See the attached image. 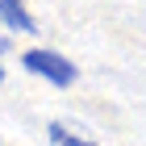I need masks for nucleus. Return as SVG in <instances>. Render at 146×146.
Segmentation results:
<instances>
[{
    "label": "nucleus",
    "mask_w": 146,
    "mask_h": 146,
    "mask_svg": "<svg viewBox=\"0 0 146 146\" xmlns=\"http://www.w3.org/2000/svg\"><path fill=\"white\" fill-rule=\"evenodd\" d=\"M21 67L29 71V75H42L46 84H54V88H71L79 79V67L67 54H58V50H21Z\"/></svg>",
    "instance_id": "obj_1"
},
{
    "label": "nucleus",
    "mask_w": 146,
    "mask_h": 146,
    "mask_svg": "<svg viewBox=\"0 0 146 146\" xmlns=\"http://www.w3.org/2000/svg\"><path fill=\"white\" fill-rule=\"evenodd\" d=\"M0 21L9 25L13 34H38V21L29 17L25 0H0Z\"/></svg>",
    "instance_id": "obj_2"
},
{
    "label": "nucleus",
    "mask_w": 146,
    "mask_h": 146,
    "mask_svg": "<svg viewBox=\"0 0 146 146\" xmlns=\"http://www.w3.org/2000/svg\"><path fill=\"white\" fill-rule=\"evenodd\" d=\"M46 138H50V146H96L92 138H84V134H75V129H67L63 121H50V125H46Z\"/></svg>",
    "instance_id": "obj_3"
},
{
    "label": "nucleus",
    "mask_w": 146,
    "mask_h": 146,
    "mask_svg": "<svg viewBox=\"0 0 146 146\" xmlns=\"http://www.w3.org/2000/svg\"><path fill=\"white\" fill-rule=\"evenodd\" d=\"M0 88H4V67H0Z\"/></svg>",
    "instance_id": "obj_4"
}]
</instances>
